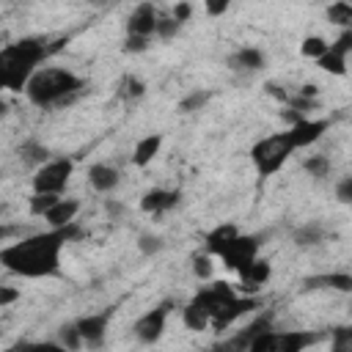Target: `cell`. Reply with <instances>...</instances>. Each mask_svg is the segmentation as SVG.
<instances>
[{
  "mask_svg": "<svg viewBox=\"0 0 352 352\" xmlns=\"http://www.w3.org/2000/svg\"><path fill=\"white\" fill-rule=\"evenodd\" d=\"M231 0H206V14L209 16H223L228 11Z\"/></svg>",
  "mask_w": 352,
  "mask_h": 352,
  "instance_id": "40",
  "label": "cell"
},
{
  "mask_svg": "<svg viewBox=\"0 0 352 352\" xmlns=\"http://www.w3.org/2000/svg\"><path fill=\"white\" fill-rule=\"evenodd\" d=\"M234 234H239V228H236L234 223H223V226L212 228V231L204 236V239H206V250H209V256H217V253H220V248H223Z\"/></svg>",
  "mask_w": 352,
  "mask_h": 352,
  "instance_id": "26",
  "label": "cell"
},
{
  "mask_svg": "<svg viewBox=\"0 0 352 352\" xmlns=\"http://www.w3.org/2000/svg\"><path fill=\"white\" fill-rule=\"evenodd\" d=\"M179 22L173 19V16H157V25H154V36H160V38H173L176 33H179Z\"/></svg>",
  "mask_w": 352,
  "mask_h": 352,
  "instance_id": "36",
  "label": "cell"
},
{
  "mask_svg": "<svg viewBox=\"0 0 352 352\" xmlns=\"http://www.w3.org/2000/svg\"><path fill=\"white\" fill-rule=\"evenodd\" d=\"M236 297V292L231 289V283H226V280H217V283H212V286H204V289H198V294L192 297L198 305H204L206 308V314L212 316L220 305H226L228 300H234Z\"/></svg>",
  "mask_w": 352,
  "mask_h": 352,
  "instance_id": "13",
  "label": "cell"
},
{
  "mask_svg": "<svg viewBox=\"0 0 352 352\" xmlns=\"http://www.w3.org/2000/svg\"><path fill=\"white\" fill-rule=\"evenodd\" d=\"M179 201H182V192H179V190H162V187H154V190H146V192H143V198H140V209L148 212V214H162V212H170Z\"/></svg>",
  "mask_w": 352,
  "mask_h": 352,
  "instance_id": "14",
  "label": "cell"
},
{
  "mask_svg": "<svg viewBox=\"0 0 352 352\" xmlns=\"http://www.w3.org/2000/svg\"><path fill=\"white\" fill-rule=\"evenodd\" d=\"M121 182V173L113 168V165H104V162H96L88 168V184L96 190V192H113Z\"/></svg>",
  "mask_w": 352,
  "mask_h": 352,
  "instance_id": "17",
  "label": "cell"
},
{
  "mask_svg": "<svg viewBox=\"0 0 352 352\" xmlns=\"http://www.w3.org/2000/svg\"><path fill=\"white\" fill-rule=\"evenodd\" d=\"M349 50H352V30H349V28H344V30H341V36H338L333 44H327V50L316 58L319 69H324V72H330V74L344 77V74H346V55H349Z\"/></svg>",
  "mask_w": 352,
  "mask_h": 352,
  "instance_id": "8",
  "label": "cell"
},
{
  "mask_svg": "<svg viewBox=\"0 0 352 352\" xmlns=\"http://www.w3.org/2000/svg\"><path fill=\"white\" fill-rule=\"evenodd\" d=\"M280 118H283V121H289V126H292V124H297V121H300V118H305V116H302L300 110H292V107H286V110L280 113Z\"/></svg>",
  "mask_w": 352,
  "mask_h": 352,
  "instance_id": "44",
  "label": "cell"
},
{
  "mask_svg": "<svg viewBox=\"0 0 352 352\" xmlns=\"http://www.w3.org/2000/svg\"><path fill=\"white\" fill-rule=\"evenodd\" d=\"M157 8L151 0H143L126 19V33H135V36H154V25H157Z\"/></svg>",
  "mask_w": 352,
  "mask_h": 352,
  "instance_id": "15",
  "label": "cell"
},
{
  "mask_svg": "<svg viewBox=\"0 0 352 352\" xmlns=\"http://www.w3.org/2000/svg\"><path fill=\"white\" fill-rule=\"evenodd\" d=\"M253 308H258V300H256V297H248V294L239 297V294H236L234 300H228L226 305H220V308L209 316V327H212V330H226V327H231L239 316H245V314L253 311Z\"/></svg>",
  "mask_w": 352,
  "mask_h": 352,
  "instance_id": "10",
  "label": "cell"
},
{
  "mask_svg": "<svg viewBox=\"0 0 352 352\" xmlns=\"http://www.w3.org/2000/svg\"><path fill=\"white\" fill-rule=\"evenodd\" d=\"M58 344H60L63 349H69V352L82 349V336H80V330H77V324H74V322H69V324H60V327H58Z\"/></svg>",
  "mask_w": 352,
  "mask_h": 352,
  "instance_id": "27",
  "label": "cell"
},
{
  "mask_svg": "<svg viewBox=\"0 0 352 352\" xmlns=\"http://www.w3.org/2000/svg\"><path fill=\"white\" fill-rule=\"evenodd\" d=\"M82 88H85L82 77H77L69 69L50 66V69H36L30 74L25 94L36 107H58V104H69Z\"/></svg>",
  "mask_w": 352,
  "mask_h": 352,
  "instance_id": "3",
  "label": "cell"
},
{
  "mask_svg": "<svg viewBox=\"0 0 352 352\" xmlns=\"http://www.w3.org/2000/svg\"><path fill=\"white\" fill-rule=\"evenodd\" d=\"M143 94H146V82H143V80H138V77H126V80H124V96L140 99Z\"/></svg>",
  "mask_w": 352,
  "mask_h": 352,
  "instance_id": "38",
  "label": "cell"
},
{
  "mask_svg": "<svg viewBox=\"0 0 352 352\" xmlns=\"http://www.w3.org/2000/svg\"><path fill=\"white\" fill-rule=\"evenodd\" d=\"M82 231L77 226V220L58 226V228H47L38 234H30L8 248L0 250V264L22 278H52L60 275V253L63 248L77 239Z\"/></svg>",
  "mask_w": 352,
  "mask_h": 352,
  "instance_id": "1",
  "label": "cell"
},
{
  "mask_svg": "<svg viewBox=\"0 0 352 352\" xmlns=\"http://www.w3.org/2000/svg\"><path fill=\"white\" fill-rule=\"evenodd\" d=\"M182 322H184V327H187V330L201 333V330H206V327H209V314H206V308H204V305H198L195 300H190V302L182 308Z\"/></svg>",
  "mask_w": 352,
  "mask_h": 352,
  "instance_id": "25",
  "label": "cell"
},
{
  "mask_svg": "<svg viewBox=\"0 0 352 352\" xmlns=\"http://www.w3.org/2000/svg\"><path fill=\"white\" fill-rule=\"evenodd\" d=\"M74 170V162L69 157H50L44 165L36 168L33 173V192H55L60 195L69 184V176Z\"/></svg>",
  "mask_w": 352,
  "mask_h": 352,
  "instance_id": "6",
  "label": "cell"
},
{
  "mask_svg": "<svg viewBox=\"0 0 352 352\" xmlns=\"http://www.w3.org/2000/svg\"><path fill=\"white\" fill-rule=\"evenodd\" d=\"M302 168H305L308 176H314V179H324V176H330V160H327L324 154H314V157H308V160L302 162Z\"/></svg>",
  "mask_w": 352,
  "mask_h": 352,
  "instance_id": "30",
  "label": "cell"
},
{
  "mask_svg": "<svg viewBox=\"0 0 352 352\" xmlns=\"http://www.w3.org/2000/svg\"><path fill=\"white\" fill-rule=\"evenodd\" d=\"M324 236H327V228L322 223H305V226L294 228V234H292L297 248H314V245L324 242Z\"/></svg>",
  "mask_w": 352,
  "mask_h": 352,
  "instance_id": "23",
  "label": "cell"
},
{
  "mask_svg": "<svg viewBox=\"0 0 352 352\" xmlns=\"http://www.w3.org/2000/svg\"><path fill=\"white\" fill-rule=\"evenodd\" d=\"M327 19H330L333 25L349 28V25H352V6H349V0H336V3L327 8Z\"/></svg>",
  "mask_w": 352,
  "mask_h": 352,
  "instance_id": "28",
  "label": "cell"
},
{
  "mask_svg": "<svg viewBox=\"0 0 352 352\" xmlns=\"http://www.w3.org/2000/svg\"><path fill=\"white\" fill-rule=\"evenodd\" d=\"M19 300V289H14V286H0V308L3 305H11V302H16Z\"/></svg>",
  "mask_w": 352,
  "mask_h": 352,
  "instance_id": "42",
  "label": "cell"
},
{
  "mask_svg": "<svg viewBox=\"0 0 352 352\" xmlns=\"http://www.w3.org/2000/svg\"><path fill=\"white\" fill-rule=\"evenodd\" d=\"M316 289H336L349 294L352 292V275L346 272H324V275H308L302 280V292H316Z\"/></svg>",
  "mask_w": 352,
  "mask_h": 352,
  "instance_id": "16",
  "label": "cell"
},
{
  "mask_svg": "<svg viewBox=\"0 0 352 352\" xmlns=\"http://www.w3.org/2000/svg\"><path fill=\"white\" fill-rule=\"evenodd\" d=\"M270 275H272L270 261H267V258H258V256L248 264V270H245V272H239V278H242V283H245V289H248V292L261 289V286L270 280Z\"/></svg>",
  "mask_w": 352,
  "mask_h": 352,
  "instance_id": "22",
  "label": "cell"
},
{
  "mask_svg": "<svg viewBox=\"0 0 352 352\" xmlns=\"http://www.w3.org/2000/svg\"><path fill=\"white\" fill-rule=\"evenodd\" d=\"M16 154H19V160H22L25 165H30V168H38V165H44V162L50 160V148H47L44 143H38V140H25V143H19Z\"/></svg>",
  "mask_w": 352,
  "mask_h": 352,
  "instance_id": "24",
  "label": "cell"
},
{
  "mask_svg": "<svg viewBox=\"0 0 352 352\" xmlns=\"http://www.w3.org/2000/svg\"><path fill=\"white\" fill-rule=\"evenodd\" d=\"M0 179H3V176H0Z\"/></svg>",
  "mask_w": 352,
  "mask_h": 352,
  "instance_id": "49",
  "label": "cell"
},
{
  "mask_svg": "<svg viewBox=\"0 0 352 352\" xmlns=\"http://www.w3.org/2000/svg\"><path fill=\"white\" fill-rule=\"evenodd\" d=\"M292 151H294V146H292L289 135L286 132H278V135H267L258 143H253L250 160L256 165V173L261 179H267V176L278 173L286 165V160L292 157Z\"/></svg>",
  "mask_w": 352,
  "mask_h": 352,
  "instance_id": "4",
  "label": "cell"
},
{
  "mask_svg": "<svg viewBox=\"0 0 352 352\" xmlns=\"http://www.w3.org/2000/svg\"><path fill=\"white\" fill-rule=\"evenodd\" d=\"M104 212H107L113 220H118V217L124 214V204H118L116 198H107V201H104Z\"/></svg>",
  "mask_w": 352,
  "mask_h": 352,
  "instance_id": "43",
  "label": "cell"
},
{
  "mask_svg": "<svg viewBox=\"0 0 352 352\" xmlns=\"http://www.w3.org/2000/svg\"><path fill=\"white\" fill-rule=\"evenodd\" d=\"M47 52H50L47 41L38 36H28V38H19L3 47L0 50V88L25 91L30 74L47 58Z\"/></svg>",
  "mask_w": 352,
  "mask_h": 352,
  "instance_id": "2",
  "label": "cell"
},
{
  "mask_svg": "<svg viewBox=\"0 0 352 352\" xmlns=\"http://www.w3.org/2000/svg\"><path fill=\"white\" fill-rule=\"evenodd\" d=\"M336 198H338L341 204H349V201H352V176H344V179L338 182V187H336Z\"/></svg>",
  "mask_w": 352,
  "mask_h": 352,
  "instance_id": "39",
  "label": "cell"
},
{
  "mask_svg": "<svg viewBox=\"0 0 352 352\" xmlns=\"http://www.w3.org/2000/svg\"><path fill=\"white\" fill-rule=\"evenodd\" d=\"M324 50H327V41H324L322 36H305L302 44H300V52H302L305 58H314V60H316Z\"/></svg>",
  "mask_w": 352,
  "mask_h": 352,
  "instance_id": "31",
  "label": "cell"
},
{
  "mask_svg": "<svg viewBox=\"0 0 352 352\" xmlns=\"http://www.w3.org/2000/svg\"><path fill=\"white\" fill-rule=\"evenodd\" d=\"M264 63H267V58H264V52L256 50V47H242V50H236V52L228 58V66H231L234 72H248V74L264 69Z\"/></svg>",
  "mask_w": 352,
  "mask_h": 352,
  "instance_id": "21",
  "label": "cell"
},
{
  "mask_svg": "<svg viewBox=\"0 0 352 352\" xmlns=\"http://www.w3.org/2000/svg\"><path fill=\"white\" fill-rule=\"evenodd\" d=\"M330 129V121L327 118H300L297 124H292L289 129H286V135H289V140H292V146L294 148H305V146H311V143H316L324 132Z\"/></svg>",
  "mask_w": 352,
  "mask_h": 352,
  "instance_id": "12",
  "label": "cell"
},
{
  "mask_svg": "<svg viewBox=\"0 0 352 352\" xmlns=\"http://www.w3.org/2000/svg\"><path fill=\"white\" fill-rule=\"evenodd\" d=\"M77 212H80V201H74V198H58L41 217L50 223V228H58V226L72 223L77 217Z\"/></svg>",
  "mask_w": 352,
  "mask_h": 352,
  "instance_id": "19",
  "label": "cell"
},
{
  "mask_svg": "<svg viewBox=\"0 0 352 352\" xmlns=\"http://www.w3.org/2000/svg\"><path fill=\"white\" fill-rule=\"evenodd\" d=\"M165 248V242H162V236H157V234H140L138 236V250L143 253V256H154V253H160Z\"/></svg>",
  "mask_w": 352,
  "mask_h": 352,
  "instance_id": "33",
  "label": "cell"
},
{
  "mask_svg": "<svg viewBox=\"0 0 352 352\" xmlns=\"http://www.w3.org/2000/svg\"><path fill=\"white\" fill-rule=\"evenodd\" d=\"M168 314H170V302H162V305L146 311V314L135 322V327H132L135 336H138V341H140V344H154V341H160L162 333H165Z\"/></svg>",
  "mask_w": 352,
  "mask_h": 352,
  "instance_id": "9",
  "label": "cell"
},
{
  "mask_svg": "<svg viewBox=\"0 0 352 352\" xmlns=\"http://www.w3.org/2000/svg\"><path fill=\"white\" fill-rule=\"evenodd\" d=\"M151 44V36H135V33H126V41H124V52H146Z\"/></svg>",
  "mask_w": 352,
  "mask_h": 352,
  "instance_id": "37",
  "label": "cell"
},
{
  "mask_svg": "<svg viewBox=\"0 0 352 352\" xmlns=\"http://www.w3.org/2000/svg\"><path fill=\"white\" fill-rule=\"evenodd\" d=\"M258 248H261V239L256 234H234L223 248H220V258L226 261L228 270H234L236 275L248 270V264L258 256Z\"/></svg>",
  "mask_w": 352,
  "mask_h": 352,
  "instance_id": "7",
  "label": "cell"
},
{
  "mask_svg": "<svg viewBox=\"0 0 352 352\" xmlns=\"http://www.w3.org/2000/svg\"><path fill=\"white\" fill-rule=\"evenodd\" d=\"M316 94H319V88H316V85H302V88H300V96H308V99H316Z\"/></svg>",
  "mask_w": 352,
  "mask_h": 352,
  "instance_id": "45",
  "label": "cell"
},
{
  "mask_svg": "<svg viewBox=\"0 0 352 352\" xmlns=\"http://www.w3.org/2000/svg\"><path fill=\"white\" fill-rule=\"evenodd\" d=\"M212 272H214V264H212V256L209 253H201V256L192 258V275L198 280H209Z\"/></svg>",
  "mask_w": 352,
  "mask_h": 352,
  "instance_id": "34",
  "label": "cell"
},
{
  "mask_svg": "<svg viewBox=\"0 0 352 352\" xmlns=\"http://www.w3.org/2000/svg\"><path fill=\"white\" fill-rule=\"evenodd\" d=\"M330 336H333V352H346V349H352V327H333L330 330Z\"/></svg>",
  "mask_w": 352,
  "mask_h": 352,
  "instance_id": "35",
  "label": "cell"
},
{
  "mask_svg": "<svg viewBox=\"0 0 352 352\" xmlns=\"http://www.w3.org/2000/svg\"><path fill=\"white\" fill-rule=\"evenodd\" d=\"M160 148H162V135L160 132H151V135L140 138L135 143V148H132V165L135 168H146L148 162H154V157L160 154Z\"/></svg>",
  "mask_w": 352,
  "mask_h": 352,
  "instance_id": "20",
  "label": "cell"
},
{
  "mask_svg": "<svg viewBox=\"0 0 352 352\" xmlns=\"http://www.w3.org/2000/svg\"><path fill=\"white\" fill-rule=\"evenodd\" d=\"M192 16V6L187 3V0H182V3H176V8H173V19L182 25V22H187Z\"/></svg>",
  "mask_w": 352,
  "mask_h": 352,
  "instance_id": "41",
  "label": "cell"
},
{
  "mask_svg": "<svg viewBox=\"0 0 352 352\" xmlns=\"http://www.w3.org/2000/svg\"><path fill=\"white\" fill-rule=\"evenodd\" d=\"M270 327H272V314H261V316H256L239 336H234L231 341H226L223 349H248L250 341H253L256 336H261L264 330H270Z\"/></svg>",
  "mask_w": 352,
  "mask_h": 352,
  "instance_id": "18",
  "label": "cell"
},
{
  "mask_svg": "<svg viewBox=\"0 0 352 352\" xmlns=\"http://www.w3.org/2000/svg\"><path fill=\"white\" fill-rule=\"evenodd\" d=\"M88 3H91V6H107L110 0H88Z\"/></svg>",
  "mask_w": 352,
  "mask_h": 352,
  "instance_id": "47",
  "label": "cell"
},
{
  "mask_svg": "<svg viewBox=\"0 0 352 352\" xmlns=\"http://www.w3.org/2000/svg\"><path fill=\"white\" fill-rule=\"evenodd\" d=\"M6 236H8V228H6V226H3V223H0V242H3V239H6Z\"/></svg>",
  "mask_w": 352,
  "mask_h": 352,
  "instance_id": "46",
  "label": "cell"
},
{
  "mask_svg": "<svg viewBox=\"0 0 352 352\" xmlns=\"http://www.w3.org/2000/svg\"><path fill=\"white\" fill-rule=\"evenodd\" d=\"M6 110H8V104H6V102H3V99H0V118H3V116H6Z\"/></svg>",
  "mask_w": 352,
  "mask_h": 352,
  "instance_id": "48",
  "label": "cell"
},
{
  "mask_svg": "<svg viewBox=\"0 0 352 352\" xmlns=\"http://www.w3.org/2000/svg\"><path fill=\"white\" fill-rule=\"evenodd\" d=\"M212 99V91H192V94H187L182 102H179V113H195V110H201L206 102Z\"/></svg>",
  "mask_w": 352,
  "mask_h": 352,
  "instance_id": "29",
  "label": "cell"
},
{
  "mask_svg": "<svg viewBox=\"0 0 352 352\" xmlns=\"http://www.w3.org/2000/svg\"><path fill=\"white\" fill-rule=\"evenodd\" d=\"M110 316L113 311H102V314H88V316H80L74 324L82 336V346L88 349H99L104 344V333H107V324H110Z\"/></svg>",
  "mask_w": 352,
  "mask_h": 352,
  "instance_id": "11",
  "label": "cell"
},
{
  "mask_svg": "<svg viewBox=\"0 0 352 352\" xmlns=\"http://www.w3.org/2000/svg\"><path fill=\"white\" fill-rule=\"evenodd\" d=\"M58 198L60 195H55V192H33L30 195V214H44Z\"/></svg>",
  "mask_w": 352,
  "mask_h": 352,
  "instance_id": "32",
  "label": "cell"
},
{
  "mask_svg": "<svg viewBox=\"0 0 352 352\" xmlns=\"http://www.w3.org/2000/svg\"><path fill=\"white\" fill-rule=\"evenodd\" d=\"M322 338V333H308V330H286L278 333L275 327L264 330L261 336H256L250 341V352H302L305 346L316 344Z\"/></svg>",
  "mask_w": 352,
  "mask_h": 352,
  "instance_id": "5",
  "label": "cell"
}]
</instances>
